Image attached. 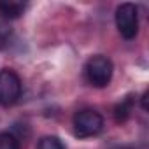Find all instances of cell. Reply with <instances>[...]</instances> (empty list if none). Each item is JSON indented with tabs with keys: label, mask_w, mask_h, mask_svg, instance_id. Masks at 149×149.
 Instances as JSON below:
<instances>
[{
	"label": "cell",
	"mask_w": 149,
	"mask_h": 149,
	"mask_svg": "<svg viewBox=\"0 0 149 149\" xmlns=\"http://www.w3.org/2000/svg\"><path fill=\"white\" fill-rule=\"evenodd\" d=\"M112 72H114V65L107 56L97 54L91 56L86 65H84V76L86 81L95 86V88H104L111 83L112 79Z\"/></svg>",
	"instance_id": "cell-1"
},
{
	"label": "cell",
	"mask_w": 149,
	"mask_h": 149,
	"mask_svg": "<svg viewBox=\"0 0 149 149\" xmlns=\"http://www.w3.org/2000/svg\"><path fill=\"white\" fill-rule=\"evenodd\" d=\"M104 130V118L93 109H83L74 114V133L79 139L95 137Z\"/></svg>",
	"instance_id": "cell-2"
},
{
	"label": "cell",
	"mask_w": 149,
	"mask_h": 149,
	"mask_svg": "<svg viewBox=\"0 0 149 149\" xmlns=\"http://www.w3.org/2000/svg\"><path fill=\"white\" fill-rule=\"evenodd\" d=\"M116 26L125 39H135L139 33V11L133 4L125 2L116 9Z\"/></svg>",
	"instance_id": "cell-3"
},
{
	"label": "cell",
	"mask_w": 149,
	"mask_h": 149,
	"mask_svg": "<svg viewBox=\"0 0 149 149\" xmlns=\"http://www.w3.org/2000/svg\"><path fill=\"white\" fill-rule=\"evenodd\" d=\"M19 95H21V79H19V76L11 68L0 70V104L11 105L19 98Z\"/></svg>",
	"instance_id": "cell-4"
},
{
	"label": "cell",
	"mask_w": 149,
	"mask_h": 149,
	"mask_svg": "<svg viewBox=\"0 0 149 149\" xmlns=\"http://www.w3.org/2000/svg\"><path fill=\"white\" fill-rule=\"evenodd\" d=\"M25 11V4L21 2H0V16L7 18V19H14L19 18Z\"/></svg>",
	"instance_id": "cell-5"
},
{
	"label": "cell",
	"mask_w": 149,
	"mask_h": 149,
	"mask_svg": "<svg viewBox=\"0 0 149 149\" xmlns=\"http://www.w3.org/2000/svg\"><path fill=\"white\" fill-rule=\"evenodd\" d=\"M132 105H133L132 97H126L121 104L116 105V109H114V116H116V121H118V123H123V121H126V119L130 118Z\"/></svg>",
	"instance_id": "cell-6"
},
{
	"label": "cell",
	"mask_w": 149,
	"mask_h": 149,
	"mask_svg": "<svg viewBox=\"0 0 149 149\" xmlns=\"http://www.w3.org/2000/svg\"><path fill=\"white\" fill-rule=\"evenodd\" d=\"M37 149H65L63 142L58 139V137H53V135H47V137H42L37 144Z\"/></svg>",
	"instance_id": "cell-7"
},
{
	"label": "cell",
	"mask_w": 149,
	"mask_h": 149,
	"mask_svg": "<svg viewBox=\"0 0 149 149\" xmlns=\"http://www.w3.org/2000/svg\"><path fill=\"white\" fill-rule=\"evenodd\" d=\"M0 149H19V140L9 132H2L0 133Z\"/></svg>",
	"instance_id": "cell-8"
},
{
	"label": "cell",
	"mask_w": 149,
	"mask_h": 149,
	"mask_svg": "<svg viewBox=\"0 0 149 149\" xmlns=\"http://www.w3.org/2000/svg\"><path fill=\"white\" fill-rule=\"evenodd\" d=\"M119 149H126V147H119Z\"/></svg>",
	"instance_id": "cell-9"
}]
</instances>
